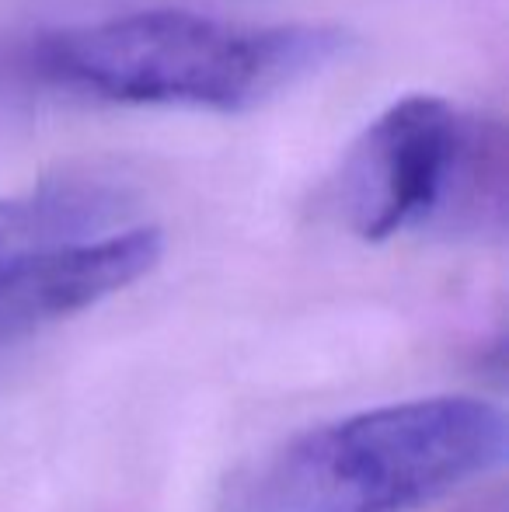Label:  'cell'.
Wrapping results in <instances>:
<instances>
[{"label":"cell","mask_w":509,"mask_h":512,"mask_svg":"<svg viewBox=\"0 0 509 512\" xmlns=\"http://www.w3.org/2000/svg\"><path fill=\"white\" fill-rule=\"evenodd\" d=\"M332 196L370 244L433 223L503 220V126L436 95L398 98L346 150Z\"/></svg>","instance_id":"3"},{"label":"cell","mask_w":509,"mask_h":512,"mask_svg":"<svg viewBox=\"0 0 509 512\" xmlns=\"http://www.w3.org/2000/svg\"><path fill=\"white\" fill-rule=\"evenodd\" d=\"M342 25H238L157 7L49 32L35 56L49 81L112 105L245 112L349 53Z\"/></svg>","instance_id":"1"},{"label":"cell","mask_w":509,"mask_h":512,"mask_svg":"<svg viewBox=\"0 0 509 512\" xmlns=\"http://www.w3.org/2000/svg\"><path fill=\"white\" fill-rule=\"evenodd\" d=\"M506 415L419 398L300 432L231 481L220 512H412L506 460Z\"/></svg>","instance_id":"2"}]
</instances>
